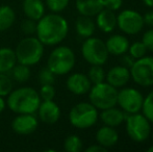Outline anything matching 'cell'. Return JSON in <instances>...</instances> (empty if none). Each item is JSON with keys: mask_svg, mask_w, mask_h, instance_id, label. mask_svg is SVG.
Returning <instances> with one entry per match:
<instances>
[{"mask_svg": "<svg viewBox=\"0 0 153 152\" xmlns=\"http://www.w3.org/2000/svg\"><path fill=\"white\" fill-rule=\"evenodd\" d=\"M124 55V54H123ZM134 61L135 59H133L131 55H124L123 56V59H122V62H123V64H125V67H131V66L133 65V63H134Z\"/></svg>", "mask_w": 153, "mask_h": 152, "instance_id": "f35d334b", "label": "cell"}, {"mask_svg": "<svg viewBox=\"0 0 153 152\" xmlns=\"http://www.w3.org/2000/svg\"><path fill=\"white\" fill-rule=\"evenodd\" d=\"M21 30L25 36H33L36 31V21L25 19L21 23Z\"/></svg>", "mask_w": 153, "mask_h": 152, "instance_id": "836d02e7", "label": "cell"}, {"mask_svg": "<svg viewBox=\"0 0 153 152\" xmlns=\"http://www.w3.org/2000/svg\"><path fill=\"white\" fill-rule=\"evenodd\" d=\"M123 4V0H103V6L104 8L111 10L113 12L121 8Z\"/></svg>", "mask_w": 153, "mask_h": 152, "instance_id": "e575fe53", "label": "cell"}, {"mask_svg": "<svg viewBox=\"0 0 153 152\" xmlns=\"http://www.w3.org/2000/svg\"><path fill=\"white\" fill-rule=\"evenodd\" d=\"M39 95L42 101L53 100L55 97V89L53 85H43L39 92Z\"/></svg>", "mask_w": 153, "mask_h": 152, "instance_id": "d6a6232c", "label": "cell"}, {"mask_svg": "<svg viewBox=\"0 0 153 152\" xmlns=\"http://www.w3.org/2000/svg\"><path fill=\"white\" fill-rule=\"evenodd\" d=\"M117 25L126 35H137L143 29V16L137 10H125L120 13L117 17Z\"/></svg>", "mask_w": 153, "mask_h": 152, "instance_id": "30bf717a", "label": "cell"}, {"mask_svg": "<svg viewBox=\"0 0 153 152\" xmlns=\"http://www.w3.org/2000/svg\"><path fill=\"white\" fill-rule=\"evenodd\" d=\"M76 10L82 16H96L101 10L104 8L103 0H76Z\"/></svg>", "mask_w": 153, "mask_h": 152, "instance_id": "ffe728a7", "label": "cell"}, {"mask_svg": "<svg viewBox=\"0 0 153 152\" xmlns=\"http://www.w3.org/2000/svg\"><path fill=\"white\" fill-rule=\"evenodd\" d=\"M17 64L15 50L7 47L0 48V73H7Z\"/></svg>", "mask_w": 153, "mask_h": 152, "instance_id": "603a6c76", "label": "cell"}, {"mask_svg": "<svg viewBox=\"0 0 153 152\" xmlns=\"http://www.w3.org/2000/svg\"><path fill=\"white\" fill-rule=\"evenodd\" d=\"M81 54L83 59L91 65H104L108 57L106 45L98 38L90 37L85 39L81 46Z\"/></svg>", "mask_w": 153, "mask_h": 152, "instance_id": "52a82bcc", "label": "cell"}, {"mask_svg": "<svg viewBox=\"0 0 153 152\" xmlns=\"http://www.w3.org/2000/svg\"><path fill=\"white\" fill-rule=\"evenodd\" d=\"M5 106H6V102H5V100L3 99V97H2V96H0V114H1V113L4 110V108H5Z\"/></svg>", "mask_w": 153, "mask_h": 152, "instance_id": "ab89813d", "label": "cell"}, {"mask_svg": "<svg viewBox=\"0 0 153 152\" xmlns=\"http://www.w3.org/2000/svg\"><path fill=\"white\" fill-rule=\"evenodd\" d=\"M16 59L19 64L26 66H33L40 63L44 54V45L38 38L27 36L17 45Z\"/></svg>", "mask_w": 153, "mask_h": 152, "instance_id": "3957f363", "label": "cell"}, {"mask_svg": "<svg viewBox=\"0 0 153 152\" xmlns=\"http://www.w3.org/2000/svg\"><path fill=\"white\" fill-rule=\"evenodd\" d=\"M144 24L148 25V26H153V10L146 13L143 16Z\"/></svg>", "mask_w": 153, "mask_h": 152, "instance_id": "8d00e7d4", "label": "cell"}, {"mask_svg": "<svg viewBox=\"0 0 153 152\" xmlns=\"http://www.w3.org/2000/svg\"><path fill=\"white\" fill-rule=\"evenodd\" d=\"M46 5L52 13L59 14L68 6L70 0H45Z\"/></svg>", "mask_w": 153, "mask_h": 152, "instance_id": "1f68e13d", "label": "cell"}, {"mask_svg": "<svg viewBox=\"0 0 153 152\" xmlns=\"http://www.w3.org/2000/svg\"><path fill=\"white\" fill-rule=\"evenodd\" d=\"M143 2L148 7H153V0H143Z\"/></svg>", "mask_w": 153, "mask_h": 152, "instance_id": "60d3db41", "label": "cell"}, {"mask_svg": "<svg viewBox=\"0 0 153 152\" xmlns=\"http://www.w3.org/2000/svg\"><path fill=\"white\" fill-rule=\"evenodd\" d=\"M88 77H89V79L91 80V82L93 85H96V83L104 81L105 73H104V70H103L102 66L92 65V67L90 68V70H89V73H88Z\"/></svg>", "mask_w": 153, "mask_h": 152, "instance_id": "4316f807", "label": "cell"}, {"mask_svg": "<svg viewBox=\"0 0 153 152\" xmlns=\"http://www.w3.org/2000/svg\"><path fill=\"white\" fill-rule=\"evenodd\" d=\"M130 76L139 85H153V56H143L135 59L130 67Z\"/></svg>", "mask_w": 153, "mask_h": 152, "instance_id": "9c48e42d", "label": "cell"}, {"mask_svg": "<svg viewBox=\"0 0 153 152\" xmlns=\"http://www.w3.org/2000/svg\"><path fill=\"white\" fill-rule=\"evenodd\" d=\"M107 51L109 54L113 55H123L128 51L130 46L128 39L121 35H115L108 38L105 43Z\"/></svg>", "mask_w": 153, "mask_h": 152, "instance_id": "ac0fdd59", "label": "cell"}, {"mask_svg": "<svg viewBox=\"0 0 153 152\" xmlns=\"http://www.w3.org/2000/svg\"><path fill=\"white\" fill-rule=\"evenodd\" d=\"M128 51H129V54L133 59H137L145 56L146 52H147V48H146V46L144 45L143 42H134L131 46H129Z\"/></svg>", "mask_w": 153, "mask_h": 152, "instance_id": "4dcf8cb0", "label": "cell"}, {"mask_svg": "<svg viewBox=\"0 0 153 152\" xmlns=\"http://www.w3.org/2000/svg\"><path fill=\"white\" fill-rule=\"evenodd\" d=\"M38 80L41 85H54L55 82V74L49 69L48 67L42 68L39 71Z\"/></svg>", "mask_w": 153, "mask_h": 152, "instance_id": "83f0119b", "label": "cell"}, {"mask_svg": "<svg viewBox=\"0 0 153 152\" xmlns=\"http://www.w3.org/2000/svg\"><path fill=\"white\" fill-rule=\"evenodd\" d=\"M90 102L97 110H106L114 108L117 104L118 91L117 87L111 85L108 82H99L90 89Z\"/></svg>", "mask_w": 153, "mask_h": 152, "instance_id": "5b68a950", "label": "cell"}, {"mask_svg": "<svg viewBox=\"0 0 153 152\" xmlns=\"http://www.w3.org/2000/svg\"><path fill=\"white\" fill-rule=\"evenodd\" d=\"M107 149L101 145H92L85 149V152H106Z\"/></svg>", "mask_w": 153, "mask_h": 152, "instance_id": "74e56055", "label": "cell"}, {"mask_svg": "<svg viewBox=\"0 0 153 152\" xmlns=\"http://www.w3.org/2000/svg\"><path fill=\"white\" fill-rule=\"evenodd\" d=\"M142 42L144 43L147 50L153 51V29H149V30H147L144 33Z\"/></svg>", "mask_w": 153, "mask_h": 152, "instance_id": "d590c367", "label": "cell"}, {"mask_svg": "<svg viewBox=\"0 0 153 152\" xmlns=\"http://www.w3.org/2000/svg\"><path fill=\"white\" fill-rule=\"evenodd\" d=\"M100 119L105 125L111 126V127H116L122 124V122L125 119V115L123 114L122 110L114 108H109L106 110H103V112L100 115Z\"/></svg>", "mask_w": 153, "mask_h": 152, "instance_id": "7402d4cb", "label": "cell"}, {"mask_svg": "<svg viewBox=\"0 0 153 152\" xmlns=\"http://www.w3.org/2000/svg\"><path fill=\"white\" fill-rule=\"evenodd\" d=\"M13 80L6 73H0V96L5 97L13 91Z\"/></svg>", "mask_w": 153, "mask_h": 152, "instance_id": "f546056e", "label": "cell"}, {"mask_svg": "<svg viewBox=\"0 0 153 152\" xmlns=\"http://www.w3.org/2000/svg\"><path fill=\"white\" fill-rule=\"evenodd\" d=\"M130 79V71L125 66L113 67L106 74V81L115 87H122Z\"/></svg>", "mask_w": 153, "mask_h": 152, "instance_id": "9a60e30c", "label": "cell"}, {"mask_svg": "<svg viewBox=\"0 0 153 152\" xmlns=\"http://www.w3.org/2000/svg\"><path fill=\"white\" fill-rule=\"evenodd\" d=\"M75 53L70 47L59 46L53 49L52 52L49 54L47 67L55 75H66L72 71L75 66Z\"/></svg>", "mask_w": 153, "mask_h": 152, "instance_id": "277c9868", "label": "cell"}, {"mask_svg": "<svg viewBox=\"0 0 153 152\" xmlns=\"http://www.w3.org/2000/svg\"><path fill=\"white\" fill-rule=\"evenodd\" d=\"M39 121L33 114H18L12 121V129L20 136H28L38 128Z\"/></svg>", "mask_w": 153, "mask_h": 152, "instance_id": "7c38bea8", "label": "cell"}, {"mask_svg": "<svg viewBox=\"0 0 153 152\" xmlns=\"http://www.w3.org/2000/svg\"><path fill=\"white\" fill-rule=\"evenodd\" d=\"M144 98L141 92L133 87H124L118 92L117 104L124 112L128 114H135L142 110Z\"/></svg>", "mask_w": 153, "mask_h": 152, "instance_id": "8fae6325", "label": "cell"}, {"mask_svg": "<svg viewBox=\"0 0 153 152\" xmlns=\"http://www.w3.org/2000/svg\"><path fill=\"white\" fill-rule=\"evenodd\" d=\"M98 120V110L91 102H80L71 108L69 121L78 129H88Z\"/></svg>", "mask_w": 153, "mask_h": 152, "instance_id": "8992f818", "label": "cell"}, {"mask_svg": "<svg viewBox=\"0 0 153 152\" xmlns=\"http://www.w3.org/2000/svg\"><path fill=\"white\" fill-rule=\"evenodd\" d=\"M82 141L75 134L67 136L64 142V149L67 152H79L82 149Z\"/></svg>", "mask_w": 153, "mask_h": 152, "instance_id": "484cf974", "label": "cell"}, {"mask_svg": "<svg viewBox=\"0 0 153 152\" xmlns=\"http://www.w3.org/2000/svg\"><path fill=\"white\" fill-rule=\"evenodd\" d=\"M12 72V77L14 80H16L17 82H26L27 80H29L31 76V71L29 69V66L23 65V64H19L15 65L14 68L10 70Z\"/></svg>", "mask_w": 153, "mask_h": 152, "instance_id": "d4e9b609", "label": "cell"}, {"mask_svg": "<svg viewBox=\"0 0 153 152\" xmlns=\"http://www.w3.org/2000/svg\"><path fill=\"white\" fill-rule=\"evenodd\" d=\"M148 152H153V145L151 147H149V148H148V150H147Z\"/></svg>", "mask_w": 153, "mask_h": 152, "instance_id": "b9f144b4", "label": "cell"}, {"mask_svg": "<svg viewBox=\"0 0 153 152\" xmlns=\"http://www.w3.org/2000/svg\"><path fill=\"white\" fill-rule=\"evenodd\" d=\"M39 93L30 87H22L7 95L6 105L15 114H34L41 103Z\"/></svg>", "mask_w": 153, "mask_h": 152, "instance_id": "7a4b0ae2", "label": "cell"}, {"mask_svg": "<svg viewBox=\"0 0 153 152\" xmlns=\"http://www.w3.org/2000/svg\"><path fill=\"white\" fill-rule=\"evenodd\" d=\"M75 29H76V33L79 37L88 39L94 35L96 24L91 19V17L80 15L75 22Z\"/></svg>", "mask_w": 153, "mask_h": 152, "instance_id": "44dd1931", "label": "cell"}, {"mask_svg": "<svg viewBox=\"0 0 153 152\" xmlns=\"http://www.w3.org/2000/svg\"><path fill=\"white\" fill-rule=\"evenodd\" d=\"M22 10L26 18L39 21L45 15V4L42 0H23Z\"/></svg>", "mask_w": 153, "mask_h": 152, "instance_id": "d6986e66", "label": "cell"}, {"mask_svg": "<svg viewBox=\"0 0 153 152\" xmlns=\"http://www.w3.org/2000/svg\"><path fill=\"white\" fill-rule=\"evenodd\" d=\"M67 89L74 95H85L89 93L92 82L88 75L83 73H74L67 79Z\"/></svg>", "mask_w": 153, "mask_h": 152, "instance_id": "5bb4252c", "label": "cell"}, {"mask_svg": "<svg viewBox=\"0 0 153 152\" xmlns=\"http://www.w3.org/2000/svg\"><path fill=\"white\" fill-rule=\"evenodd\" d=\"M16 20V13L10 6H0V31H6L14 25Z\"/></svg>", "mask_w": 153, "mask_h": 152, "instance_id": "cb8c5ba5", "label": "cell"}, {"mask_svg": "<svg viewBox=\"0 0 153 152\" xmlns=\"http://www.w3.org/2000/svg\"><path fill=\"white\" fill-rule=\"evenodd\" d=\"M36 112L39 119L46 124H54L61 118V108L53 100L41 101Z\"/></svg>", "mask_w": 153, "mask_h": 152, "instance_id": "4fadbf2b", "label": "cell"}, {"mask_svg": "<svg viewBox=\"0 0 153 152\" xmlns=\"http://www.w3.org/2000/svg\"><path fill=\"white\" fill-rule=\"evenodd\" d=\"M142 110H143V115L147 118L148 121L153 123V91L148 94L147 97L144 98Z\"/></svg>", "mask_w": 153, "mask_h": 152, "instance_id": "f1b7e54d", "label": "cell"}, {"mask_svg": "<svg viewBox=\"0 0 153 152\" xmlns=\"http://www.w3.org/2000/svg\"><path fill=\"white\" fill-rule=\"evenodd\" d=\"M126 131L129 138L134 142H144L150 136V122L144 115L139 113L130 114L126 118Z\"/></svg>", "mask_w": 153, "mask_h": 152, "instance_id": "ba28073f", "label": "cell"}, {"mask_svg": "<svg viewBox=\"0 0 153 152\" xmlns=\"http://www.w3.org/2000/svg\"><path fill=\"white\" fill-rule=\"evenodd\" d=\"M69 33L67 20L57 13L44 15L36 21V38L46 46H55L66 39Z\"/></svg>", "mask_w": 153, "mask_h": 152, "instance_id": "6da1fadb", "label": "cell"}, {"mask_svg": "<svg viewBox=\"0 0 153 152\" xmlns=\"http://www.w3.org/2000/svg\"><path fill=\"white\" fill-rule=\"evenodd\" d=\"M152 140H153V131H152Z\"/></svg>", "mask_w": 153, "mask_h": 152, "instance_id": "7bdbcfd3", "label": "cell"}, {"mask_svg": "<svg viewBox=\"0 0 153 152\" xmlns=\"http://www.w3.org/2000/svg\"><path fill=\"white\" fill-rule=\"evenodd\" d=\"M119 140V134L114 129V127L111 126H103L99 128L98 131L96 132V141L99 145L105 147V148H111L114 147L118 143Z\"/></svg>", "mask_w": 153, "mask_h": 152, "instance_id": "e0dca14e", "label": "cell"}, {"mask_svg": "<svg viewBox=\"0 0 153 152\" xmlns=\"http://www.w3.org/2000/svg\"><path fill=\"white\" fill-rule=\"evenodd\" d=\"M96 16H97L96 19L97 27L101 31H103V33H111L115 29V27L117 26V16H116L113 10H107V8H103Z\"/></svg>", "mask_w": 153, "mask_h": 152, "instance_id": "2e32d148", "label": "cell"}]
</instances>
